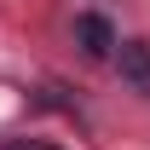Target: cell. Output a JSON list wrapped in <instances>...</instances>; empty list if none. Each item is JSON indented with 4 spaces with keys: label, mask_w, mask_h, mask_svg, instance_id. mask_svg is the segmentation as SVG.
<instances>
[{
    "label": "cell",
    "mask_w": 150,
    "mask_h": 150,
    "mask_svg": "<svg viewBox=\"0 0 150 150\" xmlns=\"http://www.w3.org/2000/svg\"><path fill=\"white\" fill-rule=\"evenodd\" d=\"M6 150H40V144H6Z\"/></svg>",
    "instance_id": "3957f363"
},
{
    "label": "cell",
    "mask_w": 150,
    "mask_h": 150,
    "mask_svg": "<svg viewBox=\"0 0 150 150\" xmlns=\"http://www.w3.org/2000/svg\"><path fill=\"white\" fill-rule=\"evenodd\" d=\"M115 64H121V81H133L139 93H150V40H121Z\"/></svg>",
    "instance_id": "6da1fadb"
},
{
    "label": "cell",
    "mask_w": 150,
    "mask_h": 150,
    "mask_svg": "<svg viewBox=\"0 0 150 150\" xmlns=\"http://www.w3.org/2000/svg\"><path fill=\"white\" fill-rule=\"evenodd\" d=\"M75 40H81L93 58H110L115 52V35H110V23L98 18V12H81V18H75Z\"/></svg>",
    "instance_id": "7a4b0ae2"
}]
</instances>
